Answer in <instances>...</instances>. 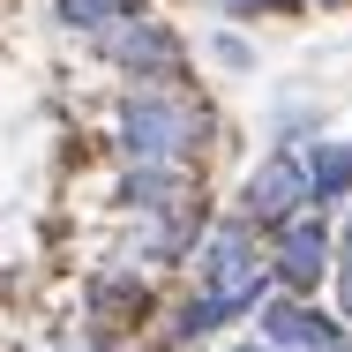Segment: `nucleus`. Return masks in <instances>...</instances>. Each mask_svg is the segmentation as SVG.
<instances>
[{
    "label": "nucleus",
    "instance_id": "nucleus-1",
    "mask_svg": "<svg viewBox=\"0 0 352 352\" xmlns=\"http://www.w3.org/2000/svg\"><path fill=\"white\" fill-rule=\"evenodd\" d=\"M120 150H128V165H188L203 142H210V113L180 90V75H165V82H142L120 98Z\"/></svg>",
    "mask_w": 352,
    "mask_h": 352
},
{
    "label": "nucleus",
    "instance_id": "nucleus-2",
    "mask_svg": "<svg viewBox=\"0 0 352 352\" xmlns=\"http://www.w3.org/2000/svg\"><path fill=\"white\" fill-rule=\"evenodd\" d=\"M195 270H203V292L225 300V315H248V307L263 300V285H270V255L255 248V225H248V217H225V225L203 232Z\"/></svg>",
    "mask_w": 352,
    "mask_h": 352
},
{
    "label": "nucleus",
    "instance_id": "nucleus-3",
    "mask_svg": "<svg viewBox=\"0 0 352 352\" xmlns=\"http://www.w3.org/2000/svg\"><path fill=\"white\" fill-rule=\"evenodd\" d=\"M90 38H98V53H105L113 68L135 75V82L180 75V38H173L165 23H150V15H120V23H105V30H90Z\"/></svg>",
    "mask_w": 352,
    "mask_h": 352
},
{
    "label": "nucleus",
    "instance_id": "nucleus-4",
    "mask_svg": "<svg viewBox=\"0 0 352 352\" xmlns=\"http://www.w3.org/2000/svg\"><path fill=\"white\" fill-rule=\"evenodd\" d=\"M307 203H315L307 157H292V150H270V157L240 180V217H248V225H270V232H278L285 217H300Z\"/></svg>",
    "mask_w": 352,
    "mask_h": 352
},
{
    "label": "nucleus",
    "instance_id": "nucleus-5",
    "mask_svg": "<svg viewBox=\"0 0 352 352\" xmlns=\"http://www.w3.org/2000/svg\"><path fill=\"white\" fill-rule=\"evenodd\" d=\"M270 270H278L292 292H307V285H322V270H330V232H322V217L300 210L278 225V255H270Z\"/></svg>",
    "mask_w": 352,
    "mask_h": 352
},
{
    "label": "nucleus",
    "instance_id": "nucleus-6",
    "mask_svg": "<svg viewBox=\"0 0 352 352\" xmlns=\"http://www.w3.org/2000/svg\"><path fill=\"white\" fill-rule=\"evenodd\" d=\"M120 203L135 217H165L180 210V203H195V188H188V165H128V180H120Z\"/></svg>",
    "mask_w": 352,
    "mask_h": 352
},
{
    "label": "nucleus",
    "instance_id": "nucleus-7",
    "mask_svg": "<svg viewBox=\"0 0 352 352\" xmlns=\"http://www.w3.org/2000/svg\"><path fill=\"white\" fill-rule=\"evenodd\" d=\"M263 338L285 345V352H307V345H330V338H338V322H330V315H315L307 300H270V307H263Z\"/></svg>",
    "mask_w": 352,
    "mask_h": 352
},
{
    "label": "nucleus",
    "instance_id": "nucleus-8",
    "mask_svg": "<svg viewBox=\"0 0 352 352\" xmlns=\"http://www.w3.org/2000/svg\"><path fill=\"white\" fill-rule=\"evenodd\" d=\"M142 307H150L142 278H128V270H105V278H90V315H98V330H128Z\"/></svg>",
    "mask_w": 352,
    "mask_h": 352
},
{
    "label": "nucleus",
    "instance_id": "nucleus-9",
    "mask_svg": "<svg viewBox=\"0 0 352 352\" xmlns=\"http://www.w3.org/2000/svg\"><path fill=\"white\" fill-rule=\"evenodd\" d=\"M307 188H315V203H338L352 188V142H322L315 157H307Z\"/></svg>",
    "mask_w": 352,
    "mask_h": 352
},
{
    "label": "nucleus",
    "instance_id": "nucleus-10",
    "mask_svg": "<svg viewBox=\"0 0 352 352\" xmlns=\"http://www.w3.org/2000/svg\"><path fill=\"white\" fill-rule=\"evenodd\" d=\"M120 15H142V0H53V23H68V30H105V23H120Z\"/></svg>",
    "mask_w": 352,
    "mask_h": 352
},
{
    "label": "nucleus",
    "instance_id": "nucleus-11",
    "mask_svg": "<svg viewBox=\"0 0 352 352\" xmlns=\"http://www.w3.org/2000/svg\"><path fill=\"white\" fill-rule=\"evenodd\" d=\"M338 300H345V315H352V225H345V263H338Z\"/></svg>",
    "mask_w": 352,
    "mask_h": 352
},
{
    "label": "nucleus",
    "instance_id": "nucleus-12",
    "mask_svg": "<svg viewBox=\"0 0 352 352\" xmlns=\"http://www.w3.org/2000/svg\"><path fill=\"white\" fill-rule=\"evenodd\" d=\"M217 60H225V68H248V60H255V53H248V45H240V38H217Z\"/></svg>",
    "mask_w": 352,
    "mask_h": 352
},
{
    "label": "nucleus",
    "instance_id": "nucleus-13",
    "mask_svg": "<svg viewBox=\"0 0 352 352\" xmlns=\"http://www.w3.org/2000/svg\"><path fill=\"white\" fill-rule=\"evenodd\" d=\"M225 15H263V8H278V0H217Z\"/></svg>",
    "mask_w": 352,
    "mask_h": 352
},
{
    "label": "nucleus",
    "instance_id": "nucleus-14",
    "mask_svg": "<svg viewBox=\"0 0 352 352\" xmlns=\"http://www.w3.org/2000/svg\"><path fill=\"white\" fill-rule=\"evenodd\" d=\"M307 352H352V338H330V345H307Z\"/></svg>",
    "mask_w": 352,
    "mask_h": 352
},
{
    "label": "nucleus",
    "instance_id": "nucleus-15",
    "mask_svg": "<svg viewBox=\"0 0 352 352\" xmlns=\"http://www.w3.org/2000/svg\"><path fill=\"white\" fill-rule=\"evenodd\" d=\"M225 352H263V345H225Z\"/></svg>",
    "mask_w": 352,
    "mask_h": 352
},
{
    "label": "nucleus",
    "instance_id": "nucleus-16",
    "mask_svg": "<svg viewBox=\"0 0 352 352\" xmlns=\"http://www.w3.org/2000/svg\"><path fill=\"white\" fill-rule=\"evenodd\" d=\"M68 352H105V345H68Z\"/></svg>",
    "mask_w": 352,
    "mask_h": 352
},
{
    "label": "nucleus",
    "instance_id": "nucleus-17",
    "mask_svg": "<svg viewBox=\"0 0 352 352\" xmlns=\"http://www.w3.org/2000/svg\"><path fill=\"white\" fill-rule=\"evenodd\" d=\"M322 8H345V0H322Z\"/></svg>",
    "mask_w": 352,
    "mask_h": 352
}]
</instances>
